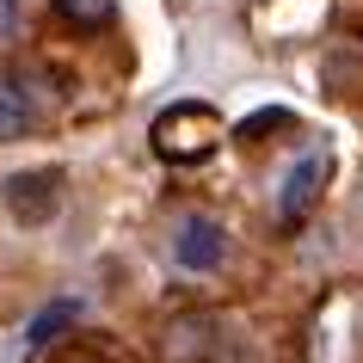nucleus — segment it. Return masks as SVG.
<instances>
[{
  "label": "nucleus",
  "instance_id": "f257e3e1",
  "mask_svg": "<svg viewBox=\"0 0 363 363\" xmlns=\"http://www.w3.org/2000/svg\"><path fill=\"white\" fill-rule=\"evenodd\" d=\"M216 142H222V117H216L210 105H197V99L167 105V111L154 117V154H160V160H172V167L210 160Z\"/></svg>",
  "mask_w": 363,
  "mask_h": 363
},
{
  "label": "nucleus",
  "instance_id": "f03ea898",
  "mask_svg": "<svg viewBox=\"0 0 363 363\" xmlns=\"http://www.w3.org/2000/svg\"><path fill=\"white\" fill-rule=\"evenodd\" d=\"M167 363H234L240 357V345L228 339V326L216 320V314H179L167 326Z\"/></svg>",
  "mask_w": 363,
  "mask_h": 363
},
{
  "label": "nucleus",
  "instance_id": "7ed1b4c3",
  "mask_svg": "<svg viewBox=\"0 0 363 363\" xmlns=\"http://www.w3.org/2000/svg\"><path fill=\"white\" fill-rule=\"evenodd\" d=\"M0 197H6L13 222H25V228H43V222H56V210H62V172H50V167L13 172V179L0 185Z\"/></svg>",
  "mask_w": 363,
  "mask_h": 363
},
{
  "label": "nucleus",
  "instance_id": "20e7f679",
  "mask_svg": "<svg viewBox=\"0 0 363 363\" xmlns=\"http://www.w3.org/2000/svg\"><path fill=\"white\" fill-rule=\"evenodd\" d=\"M172 259L185 271H216L222 259H228V234H222V222H210V216H185L179 222V240H172Z\"/></svg>",
  "mask_w": 363,
  "mask_h": 363
},
{
  "label": "nucleus",
  "instance_id": "39448f33",
  "mask_svg": "<svg viewBox=\"0 0 363 363\" xmlns=\"http://www.w3.org/2000/svg\"><path fill=\"white\" fill-rule=\"evenodd\" d=\"M326 172H333V160H326V154H308L302 167H289V172H284V191H277V216H284V222H302V216L320 203Z\"/></svg>",
  "mask_w": 363,
  "mask_h": 363
},
{
  "label": "nucleus",
  "instance_id": "423d86ee",
  "mask_svg": "<svg viewBox=\"0 0 363 363\" xmlns=\"http://www.w3.org/2000/svg\"><path fill=\"white\" fill-rule=\"evenodd\" d=\"M25 130H31V93L19 74L0 68V142H19Z\"/></svg>",
  "mask_w": 363,
  "mask_h": 363
},
{
  "label": "nucleus",
  "instance_id": "0eeeda50",
  "mask_svg": "<svg viewBox=\"0 0 363 363\" xmlns=\"http://www.w3.org/2000/svg\"><path fill=\"white\" fill-rule=\"evenodd\" d=\"M74 320H80V302H56V308H43L38 320L25 326V345H50L62 326H74Z\"/></svg>",
  "mask_w": 363,
  "mask_h": 363
},
{
  "label": "nucleus",
  "instance_id": "6e6552de",
  "mask_svg": "<svg viewBox=\"0 0 363 363\" xmlns=\"http://www.w3.org/2000/svg\"><path fill=\"white\" fill-rule=\"evenodd\" d=\"M50 6H56L68 25H80V31H99V25L117 13V0H50Z\"/></svg>",
  "mask_w": 363,
  "mask_h": 363
},
{
  "label": "nucleus",
  "instance_id": "1a4fd4ad",
  "mask_svg": "<svg viewBox=\"0 0 363 363\" xmlns=\"http://www.w3.org/2000/svg\"><path fill=\"white\" fill-rule=\"evenodd\" d=\"M289 123H296L289 111H252V117H240V123H234V142H259V135L289 130Z\"/></svg>",
  "mask_w": 363,
  "mask_h": 363
},
{
  "label": "nucleus",
  "instance_id": "9d476101",
  "mask_svg": "<svg viewBox=\"0 0 363 363\" xmlns=\"http://www.w3.org/2000/svg\"><path fill=\"white\" fill-rule=\"evenodd\" d=\"M56 363H111V357H105L99 345H62V351H56Z\"/></svg>",
  "mask_w": 363,
  "mask_h": 363
},
{
  "label": "nucleus",
  "instance_id": "9b49d317",
  "mask_svg": "<svg viewBox=\"0 0 363 363\" xmlns=\"http://www.w3.org/2000/svg\"><path fill=\"white\" fill-rule=\"evenodd\" d=\"M19 31V0H0V43Z\"/></svg>",
  "mask_w": 363,
  "mask_h": 363
}]
</instances>
